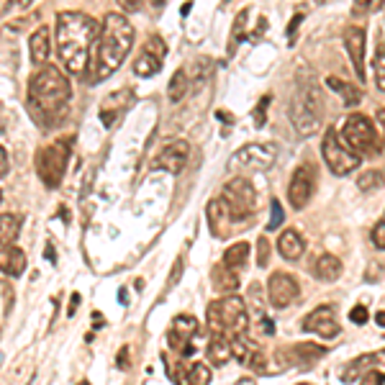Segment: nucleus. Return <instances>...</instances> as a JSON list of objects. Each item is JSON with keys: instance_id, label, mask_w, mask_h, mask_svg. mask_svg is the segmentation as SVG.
Returning a JSON list of instances; mask_svg holds the SVG:
<instances>
[{"instance_id": "nucleus-17", "label": "nucleus", "mask_w": 385, "mask_h": 385, "mask_svg": "<svg viewBox=\"0 0 385 385\" xmlns=\"http://www.w3.org/2000/svg\"><path fill=\"white\" fill-rule=\"evenodd\" d=\"M345 47H347V52H350L352 67L357 72V80L365 82L367 80V74H365V28H359V26L347 28Z\"/></svg>"}, {"instance_id": "nucleus-4", "label": "nucleus", "mask_w": 385, "mask_h": 385, "mask_svg": "<svg viewBox=\"0 0 385 385\" xmlns=\"http://www.w3.org/2000/svg\"><path fill=\"white\" fill-rule=\"evenodd\" d=\"M291 121L298 128L301 136L313 134L321 123V116H324V98H321V90H318L316 80H313L308 72H301L296 80V90L291 95Z\"/></svg>"}, {"instance_id": "nucleus-31", "label": "nucleus", "mask_w": 385, "mask_h": 385, "mask_svg": "<svg viewBox=\"0 0 385 385\" xmlns=\"http://www.w3.org/2000/svg\"><path fill=\"white\" fill-rule=\"evenodd\" d=\"M326 85H329L331 90H337L339 95H342V101H345V106H357L359 101H362V95L357 93V90L352 88L350 82H345V80H339V77H329L326 80Z\"/></svg>"}, {"instance_id": "nucleus-53", "label": "nucleus", "mask_w": 385, "mask_h": 385, "mask_svg": "<svg viewBox=\"0 0 385 385\" xmlns=\"http://www.w3.org/2000/svg\"><path fill=\"white\" fill-rule=\"evenodd\" d=\"M77 306H80V293H72V303H69L67 316H74V311H77Z\"/></svg>"}, {"instance_id": "nucleus-44", "label": "nucleus", "mask_w": 385, "mask_h": 385, "mask_svg": "<svg viewBox=\"0 0 385 385\" xmlns=\"http://www.w3.org/2000/svg\"><path fill=\"white\" fill-rule=\"evenodd\" d=\"M372 242H375V247H378L380 252L385 250V221L380 218L378 223H375V229H372Z\"/></svg>"}, {"instance_id": "nucleus-14", "label": "nucleus", "mask_w": 385, "mask_h": 385, "mask_svg": "<svg viewBox=\"0 0 385 385\" xmlns=\"http://www.w3.org/2000/svg\"><path fill=\"white\" fill-rule=\"evenodd\" d=\"M313 172H316V169H313L311 164H301V167L296 169V175H293L291 185H288V201H291V206L296 211L306 208V206H308V201H311V196H313Z\"/></svg>"}, {"instance_id": "nucleus-8", "label": "nucleus", "mask_w": 385, "mask_h": 385, "mask_svg": "<svg viewBox=\"0 0 385 385\" xmlns=\"http://www.w3.org/2000/svg\"><path fill=\"white\" fill-rule=\"evenodd\" d=\"M67 162H69V144L65 139L39 149L36 169H39V177L44 180L47 188H57L62 183V177L67 172Z\"/></svg>"}, {"instance_id": "nucleus-9", "label": "nucleus", "mask_w": 385, "mask_h": 385, "mask_svg": "<svg viewBox=\"0 0 385 385\" xmlns=\"http://www.w3.org/2000/svg\"><path fill=\"white\" fill-rule=\"evenodd\" d=\"M223 201L231 208V216L237 218V223L255 216L257 193L247 177H234V180H229V183L223 185Z\"/></svg>"}, {"instance_id": "nucleus-6", "label": "nucleus", "mask_w": 385, "mask_h": 385, "mask_svg": "<svg viewBox=\"0 0 385 385\" xmlns=\"http://www.w3.org/2000/svg\"><path fill=\"white\" fill-rule=\"evenodd\" d=\"M342 139H345V144L357 157H375L383 152L380 134L375 131L370 118L362 113H352L350 118H347L345 128H342Z\"/></svg>"}, {"instance_id": "nucleus-7", "label": "nucleus", "mask_w": 385, "mask_h": 385, "mask_svg": "<svg viewBox=\"0 0 385 385\" xmlns=\"http://www.w3.org/2000/svg\"><path fill=\"white\" fill-rule=\"evenodd\" d=\"M321 155H324L326 167L339 177L355 172V169L359 167V162H362V157H357L350 147H347L345 139H342V134H339L337 128H329V131L324 134Z\"/></svg>"}, {"instance_id": "nucleus-5", "label": "nucleus", "mask_w": 385, "mask_h": 385, "mask_svg": "<svg viewBox=\"0 0 385 385\" xmlns=\"http://www.w3.org/2000/svg\"><path fill=\"white\" fill-rule=\"evenodd\" d=\"M206 316H208V329L226 339L250 331L247 303L239 296H226L218 298V301H211L208 308H206Z\"/></svg>"}, {"instance_id": "nucleus-15", "label": "nucleus", "mask_w": 385, "mask_h": 385, "mask_svg": "<svg viewBox=\"0 0 385 385\" xmlns=\"http://www.w3.org/2000/svg\"><path fill=\"white\" fill-rule=\"evenodd\" d=\"M303 329L313 331V334H318V337H324V339H337L339 334H342V329H339L337 324V311H334L331 306H318V308H313V311L303 318Z\"/></svg>"}, {"instance_id": "nucleus-54", "label": "nucleus", "mask_w": 385, "mask_h": 385, "mask_svg": "<svg viewBox=\"0 0 385 385\" xmlns=\"http://www.w3.org/2000/svg\"><path fill=\"white\" fill-rule=\"evenodd\" d=\"M383 8V0H367V11H380Z\"/></svg>"}, {"instance_id": "nucleus-3", "label": "nucleus", "mask_w": 385, "mask_h": 385, "mask_svg": "<svg viewBox=\"0 0 385 385\" xmlns=\"http://www.w3.org/2000/svg\"><path fill=\"white\" fill-rule=\"evenodd\" d=\"M69 98H72V85L60 67L47 65L28 82V108L41 123H52L55 118H60L62 111L67 108Z\"/></svg>"}, {"instance_id": "nucleus-48", "label": "nucleus", "mask_w": 385, "mask_h": 385, "mask_svg": "<svg viewBox=\"0 0 385 385\" xmlns=\"http://www.w3.org/2000/svg\"><path fill=\"white\" fill-rule=\"evenodd\" d=\"M116 365H118V370H128V365H131V359H128V347H121Z\"/></svg>"}, {"instance_id": "nucleus-19", "label": "nucleus", "mask_w": 385, "mask_h": 385, "mask_svg": "<svg viewBox=\"0 0 385 385\" xmlns=\"http://www.w3.org/2000/svg\"><path fill=\"white\" fill-rule=\"evenodd\" d=\"M285 355H291L288 359H283L280 362V367H291V365H301V367H308L313 365V362H318V359L326 355V347H318V345H308V342H303V345H296V347H285Z\"/></svg>"}, {"instance_id": "nucleus-20", "label": "nucleus", "mask_w": 385, "mask_h": 385, "mask_svg": "<svg viewBox=\"0 0 385 385\" xmlns=\"http://www.w3.org/2000/svg\"><path fill=\"white\" fill-rule=\"evenodd\" d=\"M28 55L34 65H47L49 55H52V36H49L47 26H39L28 39Z\"/></svg>"}, {"instance_id": "nucleus-22", "label": "nucleus", "mask_w": 385, "mask_h": 385, "mask_svg": "<svg viewBox=\"0 0 385 385\" xmlns=\"http://www.w3.org/2000/svg\"><path fill=\"white\" fill-rule=\"evenodd\" d=\"M303 250H306L303 237H301L296 229H285L283 234H280V239H277V252H280V257H283V260H288V262H296V260H301Z\"/></svg>"}, {"instance_id": "nucleus-29", "label": "nucleus", "mask_w": 385, "mask_h": 385, "mask_svg": "<svg viewBox=\"0 0 385 385\" xmlns=\"http://www.w3.org/2000/svg\"><path fill=\"white\" fill-rule=\"evenodd\" d=\"M250 260V244L247 242H237L231 244L229 250L223 252V267H229L231 272H239Z\"/></svg>"}, {"instance_id": "nucleus-58", "label": "nucleus", "mask_w": 385, "mask_h": 385, "mask_svg": "<svg viewBox=\"0 0 385 385\" xmlns=\"http://www.w3.org/2000/svg\"><path fill=\"white\" fill-rule=\"evenodd\" d=\"M93 321H95V326H101V324H103V318H101V313H98V311L93 313Z\"/></svg>"}, {"instance_id": "nucleus-51", "label": "nucleus", "mask_w": 385, "mask_h": 385, "mask_svg": "<svg viewBox=\"0 0 385 385\" xmlns=\"http://www.w3.org/2000/svg\"><path fill=\"white\" fill-rule=\"evenodd\" d=\"M301 21H303V13H298L296 18H293L291 23H288V36H296V31H298V23H301Z\"/></svg>"}, {"instance_id": "nucleus-56", "label": "nucleus", "mask_w": 385, "mask_h": 385, "mask_svg": "<svg viewBox=\"0 0 385 385\" xmlns=\"http://www.w3.org/2000/svg\"><path fill=\"white\" fill-rule=\"evenodd\" d=\"M237 385H257V383H255V378H242Z\"/></svg>"}, {"instance_id": "nucleus-59", "label": "nucleus", "mask_w": 385, "mask_h": 385, "mask_svg": "<svg viewBox=\"0 0 385 385\" xmlns=\"http://www.w3.org/2000/svg\"><path fill=\"white\" fill-rule=\"evenodd\" d=\"M375 321H378V326H385V318H383V311H378V316H375Z\"/></svg>"}, {"instance_id": "nucleus-1", "label": "nucleus", "mask_w": 385, "mask_h": 385, "mask_svg": "<svg viewBox=\"0 0 385 385\" xmlns=\"http://www.w3.org/2000/svg\"><path fill=\"white\" fill-rule=\"evenodd\" d=\"M101 23L80 11H65L57 16V52L69 74H82L93 55Z\"/></svg>"}, {"instance_id": "nucleus-25", "label": "nucleus", "mask_w": 385, "mask_h": 385, "mask_svg": "<svg viewBox=\"0 0 385 385\" xmlns=\"http://www.w3.org/2000/svg\"><path fill=\"white\" fill-rule=\"evenodd\" d=\"M313 270H316L318 280H324V283H334V280H339V277H342V272H345V264H342V260H339L337 255H321L316 260V264H313Z\"/></svg>"}, {"instance_id": "nucleus-33", "label": "nucleus", "mask_w": 385, "mask_h": 385, "mask_svg": "<svg viewBox=\"0 0 385 385\" xmlns=\"http://www.w3.org/2000/svg\"><path fill=\"white\" fill-rule=\"evenodd\" d=\"M247 21H250V11L244 8V11H239L237 21H234V34H231V41H229V52H234V49L239 47V41L247 39Z\"/></svg>"}, {"instance_id": "nucleus-37", "label": "nucleus", "mask_w": 385, "mask_h": 385, "mask_svg": "<svg viewBox=\"0 0 385 385\" xmlns=\"http://www.w3.org/2000/svg\"><path fill=\"white\" fill-rule=\"evenodd\" d=\"M257 264L260 267L270 264V242H267V237H260V242H257Z\"/></svg>"}, {"instance_id": "nucleus-43", "label": "nucleus", "mask_w": 385, "mask_h": 385, "mask_svg": "<svg viewBox=\"0 0 385 385\" xmlns=\"http://www.w3.org/2000/svg\"><path fill=\"white\" fill-rule=\"evenodd\" d=\"M357 383L359 385H383V370H380V367L378 370H367Z\"/></svg>"}, {"instance_id": "nucleus-2", "label": "nucleus", "mask_w": 385, "mask_h": 385, "mask_svg": "<svg viewBox=\"0 0 385 385\" xmlns=\"http://www.w3.org/2000/svg\"><path fill=\"white\" fill-rule=\"evenodd\" d=\"M131 44H134V26L128 23L126 16H106L93 47V65H90L93 74H90V82H101L106 77H111L116 69L121 67V62L126 60Z\"/></svg>"}, {"instance_id": "nucleus-50", "label": "nucleus", "mask_w": 385, "mask_h": 385, "mask_svg": "<svg viewBox=\"0 0 385 385\" xmlns=\"http://www.w3.org/2000/svg\"><path fill=\"white\" fill-rule=\"evenodd\" d=\"M180 272H183V260H177L175 262V270H172V277H169V285H175L180 280Z\"/></svg>"}, {"instance_id": "nucleus-55", "label": "nucleus", "mask_w": 385, "mask_h": 385, "mask_svg": "<svg viewBox=\"0 0 385 385\" xmlns=\"http://www.w3.org/2000/svg\"><path fill=\"white\" fill-rule=\"evenodd\" d=\"M44 257H49L52 262H55V260H57V257H55V250H52V244H47V250H44Z\"/></svg>"}, {"instance_id": "nucleus-38", "label": "nucleus", "mask_w": 385, "mask_h": 385, "mask_svg": "<svg viewBox=\"0 0 385 385\" xmlns=\"http://www.w3.org/2000/svg\"><path fill=\"white\" fill-rule=\"evenodd\" d=\"M144 52H147V55H152V57H157V60H162V57H164V41L160 39V36H149Z\"/></svg>"}, {"instance_id": "nucleus-63", "label": "nucleus", "mask_w": 385, "mask_h": 385, "mask_svg": "<svg viewBox=\"0 0 385 385\" xmlns=\"http://www.w3.org/2000/svg\"><path fill=\"white\" fill-rule=\"evenodd\" d=\"M0 201H3V196H0Z\"/></svg>"}, {"instance_id": "nucleus-24", "label": "nucleus", "mask_w": 385, "mask_h": 385, "mask_svg": "<svg viewBox=\"0 0 385 385\" xmlns=\"http://www.w3.org/2000/svg\"><path fill=\"white\" fill-rule=\"evenodd\" d=\"M128 103H131V90H118V93H113L111 98H106L101 106V121L106 123V126H111V123L116 121V116L121 113V111H126Z\"/></svg>"}, {"instance_id": "nucleus-34", "label": "nucleus", "mask_w": 385, "mask_h": 385, "mask_svg": "<svg viewBox=\"0 0 385 385\" xmlns=\"http://www.w3.org/2000/svg\"><path fill=\"white\" fill-rule=\"evenodd\" d=\"M383 185V169H367L362 175L357 177V188L362 193H372V190H378Z\"/></svg>"}, {"instance_id": "nucleus-52", "label": "nucleus", "mask_w": 385, "mask_h": 385, "mask_svg": "<svg viewBox=\"0 0 385 385\" xmlns=\"http://www.w3.org/2000/svg\"><path fill=\"white\" fill-rule=\"evenodd\" d=\"M8 172V155H6V149L0 147V177Z\"/></svg>"}, {"instance_id": "nucleus-26", "label": "nucleus", "mask_w": 385, "mask_h": 385, "mask_svg": "<svg viewBox=\"0 0 385 385\" xmlns=\"http://www.w3.org/2000/svg\"><path fill=\"white\" fill-rule=\"evenodd\" d=\"M206 355H208V362L213 367H223L231 359V339L221 337V334H213Z\"/></svg>"}, {"instance_id": "nucleus-47", "label": "nucleus", "mask_w": 385, "mask_h": 385, "mask_svg": "<svg viewBox=\"0 0 385 385\" xmlns=\"http://www.w3.org/2000/svg\"><path fill=\"white\" fill-rule=\"evenodd\" d=\"M118 6H121L123 11H128V13H136V11L144 6V0H118Z\"/></svg>"}, {"instance_id": "nucleus-36", "label": "nucleus", "mask_w": 385, "mask_h": 385, "mask_svg": "<svg viewBox=\"0 0 385 385\" xmlns=\"http://www.w3.org/2000/svg\"><path fill=\"white\" fill-rule=\"evenodd\" d=\"M375 82H378V90H385V52H383V41L378 44V55H375Z\"/></svg>"}, {"instance_id": "nucleus-39", "label": "nucleus", "mask_w": 385, "mask_h": 385, "mask_svg": "<svg viewBox=\"0 0 385 385\" xmlns=\"http://www.w3.org/2000/svg\"><path fill=\"white\" fill-rule=\"evenodd\" d=\"M247 365H250L255 372H264V370H267V357H264L262 352L255 347V350H252V355H250V359H247Z\"/></svg>"}, {"instance_id": "nucleus-64", "label": "nucleus", "mask_w": 385, "mask_h": 385, "mask_svg": "<svg viewBox=\"0 0 385 385\" xmlns=\"http://www.w3.org/2000/svg\"><path fill=\"white\" fill-rule=\"evenodd\" d=\"M26 385H31V383H26Z\"/></svg>"}, {"instance_id": "nucleus-49", "label": "nucleus", "mask_w": 385, "mask_h": 385, "mask_svg": "<svg viewBox=\"0 0 385 385\" xmlns=\"http://www.w3.org/2000/svg\"><path fill=\"white\" fill-rule=\"evenodd\" d=\"M257 321H260V326H262V331L267 334V337H272V334H275V324H272V321H270L267 316H260Z\"/></svg>"}, {"instance_id": "nucleus-12", "label": "nucleus", "mask_w": 385, "mask_h": 385, "mask_svg": "<svg viewBox=\"0 0 385 385\" xmlns=\"http://www.w3.org/2000/svg\"><path fill=\"white\" fill-rule=\"evenodd\" d=\"M301 296L298 280L288 272H272L267 280V303L275 308H288V306Z\"/></svg>"}, {"instance_id": "nucleus-35", "label": "nucleus", "mask_w": 385, "mask_h": 385, "mask_svg": "<svg viewBox=\"0 0 385 385\" xmlns=\"http://www.w3.org/2000/svg\"><path fill=\"white\" fill-rule=\"evenodd\" d=\"M250 306H252V313H255L257 318L264 316V298H262V285L260 283L250 285Z\"/></svg>"}, {"instance_id": "nucleus-42", "label": "nucleus", "mask_w": 385, "mask_h": 385, "mask_svg": "<svg viewBox=\"0 0 385 385\" xmlns=\"http://www.w3.org/2000/svg\"><path fill=\"white\" fill-rule=\"evenodd\" d=\"M267 106H270V95H264L262 101L257 103V108H255V123H257V126H264V118H267Z\"/></svg>"}, {"instance_id": "nucleus-62", "label": "nucleus", "mask_w": 385, "mask_h": 385, "mask_svg": "<svg viewBox=\"0 0 385 385\" xmlns=\"http://www.w3.org/2000/svg\"><path fill=\"white\" fill-rule=\"evenodd\" d=\"M80 385H88V383H80Z\"/></svg>"}, {"instance_id": "nucleus-61", "label": "nucleus", "mask_w": 385, "mask_h": 385, "mask_svg": "<svg viewBox=\"0 0 385 385\" xmlns=\"http://www.w3.org/2000/svg\"><path fill=\"white\" fill-rule=\"evenodd\" d=\"M298 385H311V383H298Z\"/></svg>"}, {"instance_id": "nucleus-13", "label": "nucleus", "mask_w": 385, "mask_h": 385, "mask_svg": "<svg viewBox=\"0 0 385 385\" xmlns=\"http://www.w3.org/2000/svg\"><path fill=\"white\" fill-rule=\"evenodd\" d=\"M188 157H190V144L188 142H172L160 152V155L152 160L149 167L152 169H164L169 175H177V172H183L185 164H188Z\"/></svg>"}, {"instance_id": "nucleus-18", "label": "nucleus", "mask_w": 385, "mask_h": 385, "mask_svg": "<svg viewBox=\"0 0 385 385\" xmlns=\"http://www.w3.org/2000/svg\"><path fill=\"white\" fill-rule=\"evenodd\" d=\"M167 365V362H164ZM167 378L172 380L175 385H208L211 383V370L208 365H203V362H196V365L190 367H169L167 365Z\"/></svg>"}, {"instance_id": "nucleus-45", "label": "nucleus", "mask_w": 385, "mask_h": 385, "mask_svg": "<svg viewBox=\"0 0 385 385\" xmlns=\"http://www.w3.org/2000/svg\"><path fill=\"white\" fill-rule=\"evenodd\" d=\"M31 6H34V0H8L6 13H21V11H26Z\"/></svg>"}, {"instance_id": "nucleus-11", "label": "nucleus", "mask_w": 385, "mask_h": 385, "mask_svg": "<svg viewBox=\"0 0 385 385\" xmlns=\"http://www.w3.org/2000/svg\"><path fill=\"white\" fill-rule=\"evenodd\" d=\"M272 162H275V147H270V144H244L231 160L234 167L252 169V172H262V169L272 167Z\"/></svg>"}, {"instance_id": "nucleus-60", "label": "nucleus", "mask_w": 385, "mask_h": 385, "mask_svg": "<svg viewBox=\"0 0 385 385\" xmlns=\"http://www.w3.org/2000/svg\"><path fill=\"white\" fill-rule=\"evenodd\" d=\"M155 3H157V6H162V0H155Z\"/></svg>"}, {"instance_id": "nucleus-23", "label": "nucleus", "mask_w": 385, "mask_h": 385, "mask_svg": "<svg viewBox=\"0 0 385 385\" xmlns=\"http://www.w3.org/2000/svg\"><path fill=\"white\" fill-rule=\"evenodd\" d=\"M380 362H383V352H378V355H362V357H357L355 362L347 365V370L342 372V380H345V383H355V380L362 378L367 370L380 367Z\"/></svg>"}, {"instance_id": "nucleus-21", "label": "nucleus", "mask_w": 385, "mask_h": 385, "mask_svg": "<svg viewBox=\"0 0 385 385\" xmlns=\"http://www.w3.org/2000/svg\"><path fill=\"white\" fill-rule=\"evenodd\" d=\"M23 270H26V255H23V250H18L13 244L0 247V272L18 277L23 275Z\"/></svg>"}, {"instance_id": "nucleus-32", "label": "nucleus", "mask_w": 385, "mask_h": 385, "mask_svg": "<svg viewBox=\"0 0 385 385\" xmlns=\"http://www.w3.org/2000/svg\"><path fill=\"white\" fill-rule=\"evenodd\" d=\"M160 69H162V60H157V57L147 55V52L134 62V72L139 74V77H152V74H157Z\"/></svg>"}, {"instance_id": "nucleus-57", "label": "nucleus", "mask_w": 385, "mask_h": 385, "mask_svg": "<svg viewBox=\"0 0 385 385\" xmlns=\"http://www.w3.org/2000/svg\"><path fill=\"white\" fill-rule=\"evenodd\" d=\"M118 301L126 306V288H121V291H118Z\"/></svg>"}, {"instance_id": "nucleus-30", "label": "nucleus", "mask_w": 385, "mask_h": 385, "mask_svg": "<svg viewBox=\"0 0 385 385\" xmlns=\"http://www.w3.org/2000/svg\"><path fill=\"white\" fill-rule=\"evenodd\" d=\"M190 90V80H188V72L185 69H177L175 74H172V80H169V88H167V98L172 103H180L188 95Z\"/></svg>"}, {"instance_id": "nucleus-40", "label": "nucleus", "mask_w": 385, "mask_h": 385, "mask_svg": "<svg viewBox=\"0 0 385 385\" xmlns=\"http://www.w3.org/2000/svg\"><path fill=\"white\" fill-rule=\"evenodd\" d=\"M283 206H280V201L277 198H272V216H270V223H267V231H275L280 223H283Z\"/></svg>"}, {"instance_id": "nucleus-10", "label": "nucleus", "mask_w": 385, "mask_h": 385, "mask_svg": "<svg viewBox=\"0 0 385 385\" xmlns=\"http://www.w3.org/2000/svg\"><path fill=\"white\" fill-rule=\"evenodd\" d=\"M198 334V321L193 316H188V313H180V316H175V321H172V326H169L167 331V342L169 347L180 355V357H193V337Z\"/></svg>"}, {"instance_id": "nucleus-16", "label": "nucleus", "mask_w": 385, "mask_h": 385, "mask_svg": "<svg viewBox=\"0 0 385 385\" xmlns=\"http://www.w3.org/2000/svg\"><path fill=\"white\" fill-rule=\"evenodd\" d=\"M206 218H208V229L216 239H226L231 234V226L237 223V218L231 216V208L226 206L223 198H216V201L208 203L206 208Z\"/></svg>"}, {"instance_id": "nucleus-27", "label": "nucleus", "mask_w": 385, "mask_h": 385, "mask_svg": "<svg viewBox=\"0 0 385 385\" xmlns=\"http://www.w3.org/2000/svg\"><path fill=\"white\" fill-rule=\"evenodd\" d=\"M211 283L218 293H234L239 288V275L231 272L229 267H223V264H216L211 270Z\"/></svg>"}, {"instance_id": "nucleus-46", "label": "nucleus", "mask_w": 385, "mask_h": 385, "mask_svg": "<svg viewBox=\"0 0 385 385\" xmlns=\"http://www.w3.org/2000/svg\"><path fill=\"white\" fill-rule=\"evenodd\" d=\"M350 321L352 324H357V326L367 324V308L365 306H355V308L350 311Z\"/></svg>"}, {"instance_id": "nucleus-28", "label": "nucleus", "mask_w": 385, "mask_h": 385, "mask_svg": "<svg viewBox=\"0 0 385 385\" xmlns=\"http://www.w3.org/2000/svg\"><path fill=\"white\" fill-rule=\"evenodd\" d=\"M21 226H23V218L18 213H3L0 216V247L13 244L21 234Z\"/></svg>"}, {"instance_id": "nucleus-41", "label": "nucleus", "mask_w": 385, "mask_h": 385, "mask_svg": "<svg viewBox=\"0 0 385 385\" xmlns=\"http://www.w3.org/2000/svg\"><path fill=\"white\" fill-rule=\"evenodd\" d=\"M208 67H211V62L208 60H198V65H196V69H193V77H196V85H201V82H206L208 80Z\"/></svg>"}]
</instances>
